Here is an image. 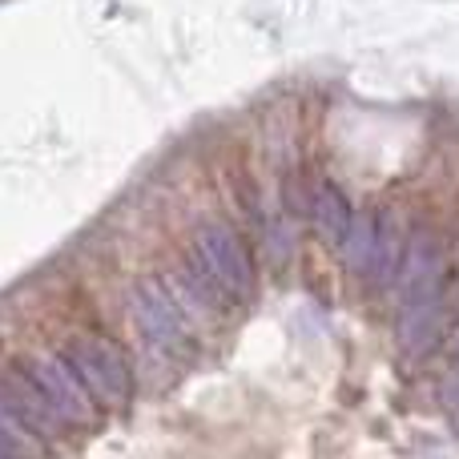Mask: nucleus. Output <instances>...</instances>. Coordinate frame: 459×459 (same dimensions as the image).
Here are the masks:
<instances>
[{
	"instance_id": "obj_10",
	"label": "nucleus",
	"mask_w": 459,
	"mask_h": 459,
	"mask_svg": "<svg viewBox=\"0 0 459 459\" xmlns=\"http://www.w3.org/2000/svg\"><path fill=\"white\" fill-rule=\"evenodd\" d=\"M439 399H444V411L452 420V428L459 431V339H455V355H452V367H447V379L439 387Z\"/></svg>"
},
{
	"instance_id": "obj_3",
	"label": "nucleus",
	"mask_w": 459,
	"mask_h": 459,
	"mask_svg": "<svg viewBox=\"0 0 459 459\" xmlns=\"http://www.w3.org/2000/svg\"><path fill=\"white\" fill-rule=\"evenodd\" d=\"M65 359L77 371V379L89 387L97 407H121L129 395H134V371H129L126 351L113 339H101V334H89V339H77L65 347Z\"/></svg>"
},
{
	"instance_id": "obj_1",
	"label": "nucleus",
	"mask_w": 459,
	"mask_h": 459,
	"mask_svg": "<svg viewBox=\"0 0 459 459\" xmlns=\"http://www.w3.org/2000/svg\"><path fill=\"white\" fill-rule=\"evenodd\" d=\"M447 258L431 234H415L407 242L403 266H399V347L407 359H428L444 339L447 323Z\"/></svg>"
},
{
	"instance_id": "obj_2",
	"label": "nucleus",
	"mask_w": 459,
	"mask_h": 459,
	"mask_svg": "<svg viewBox=\"0 0 459 459\" xmlns=\"http://www.w3.org/2000/svg\"><path fill=\"white\" fill-rule=\"evenodd\" d=\"M129 315H134V326L142 334V342L150 351L166 359H186L194 351V310L182 307V294L166 282V278H153V282H137L134 299H129Z\"/></svg>"
},
{
	"instance_id": "obj_8",
	"label": "nucleus",
	"mask_w": 459,
	"mask_h": 459,
	"mask_svg": "<svg viewBox=\"0 0 459 459\" xmlns=\"http://www.w3.org/2000/svg\"><path fill=\"white\" fill-rule=\"evenodd\" d=\"M403 254H407V246H403V234H399V222L391 214H379V238H375V254H371L367 278H371L375 286H395Z\"/></svg>"
},
{
	"instance_id": "obj_4",
	"label": "nucleus",
	"mask_w": 459,
	"mask_h": 459,
	"mask_svg": "<svg viewBox=\"0 0 459 459\" xmlns=\"http://www.w3.org/2000/svg\"><path fill=\"white\" fill-rule=\"evenodd\" d=\"M190 254L218 278V282H222V290L234 302L250 299V290H254V262H250V250H246V242L238 238L234 226L206 222L198 234H194V250Z\"/></svg>"
},
{
	"instance_id": "obj_6",
	"label": "nucleus",
	"mask_w": 459,
	"mask_h": 459,
	"mask_svg": "<svg viewBox=\"0 0 459 459\" xmlns=\"http://www.w3.org/2000/svg\"><path fill=\"white\" fill-rule=\"evenodd\" d=\"M0 399L13 407V415L37 439H53V436H61V431H65L61 415L53 411V403H48L45 391L29 379V371H24V367H16V371H8L4 379H0Z\"/></svg>"
},
{
	"instance_id": "obj_7",
	"label": "nucleus",
	"mask_w": 459,
	"mask_h": 459,
	"mask_svg": "<svg viewBox=\"0 0 459 459\" xmlns=\"http://www.w3.org/2000/svg\"><path fill=\"white\" fill-rule=\"evenodd\" d=\"M310 218H315L318 234H323L326 242L339 246L342 238H347L351 222H355V210H351V202L342 198L339 186L318 182V186H315V198H310Z\"/></svg>"
},
{
	"instance_id": "obj_5",
	"label": "nucleus",
	"mask_w": 459,
	"mask_h": 459,
	"mask_svg": "<svg viewBox=\"0 0 459 459\" xmlns=\"http://www.w3.org/2000/svg\"><path fill=\"white\" fill-rule=\"evenodd\" d=\"M29 379L45 391V399L53 403V411L61 415L65 428H89L97 420V403L89 395V387L77 379V371L69 367L65 355H40L32 363H24Z\"/></svg>"
},
{
	"instance_id": "obj_9",
	"label": "nucleus",
	"mask_w": 459,
	"mask_h": 459,
	"mask_svg": "<svg viewBox=\"0 0 459 459\" xmlns=\"http://www.w3.org/2000/svg\"><path fill=\"white\" fill-rule=\"evenodd\" d=\"M375 238H379V218H367V214H355L347 238L339 242V254L355 274H367L371 270V254H375Z\"/></svg>"
}]
</instances>
